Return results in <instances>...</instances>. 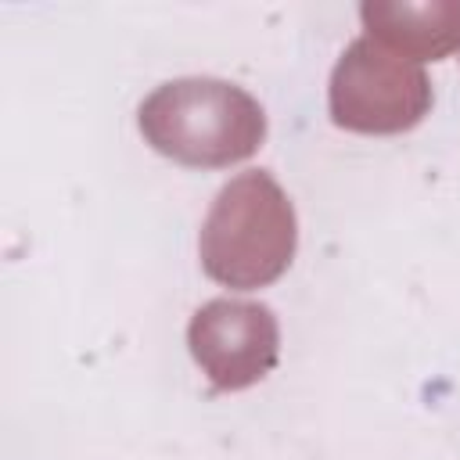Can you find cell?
<instances>
[{
	"label": "cell",
	"mask_w": 460,
	"mask_h": 460,
	"mask_svg": "<svg viewBox=\"0 0 460 460\" xmlns=\"http://www.w3.org/2000/svg\"><path fill=\"white\" fill-rule=\"evenodd\" d=\"M144 140L187 169H226L266 140L262 104L226 79L187 75L162 83L137 108Z\"/></svg>",
	"instance_id": "obj_1"
},
{
	"label": "cell",
	"mask_w": 460,
	"mask_h": 460,
	"mask_svg": "<svg viewBox=\"0 0 460 460\" xmlns=\"http://www.w3.org/2000/svg\"><path fill=\"white\" fill-rule=\"evenodd\" d=\"M298 248V219L284 187L266 169H248L219 187L201 234V270L237 291L280 280Z\"/></svg>",
	"instance_id": "obj_2"
},
{
	"label": "cell",
	"mask_w": 460,
	"mask_h": 460,
	"mask_svg": "<svg viewBox=\"0 0 460 460\" xmlns=\"http://www.w3.org/2000/svg\"><path fill=\"white\" fill-rule=\"evenodd\" d=\"M331 122L349 133L392 137L413 129L431 108V83L424 68L370 36L345 47L327 90Z\"/></svg>",
	"instance_id": "obj_3"
},
{
	"label": "cell",
	"mask_w": 460,
	"mask_h": 460,
	"mask_svg": "<svg viewBox=\"0 0 460 460\" xmlns=\"http://www.w3.org/2000/svg\"><path fill=\"white\" fill-rule=\"evenodd\" d=\"M187 345L216 392L259 385L280 359V323L252 298H212L187 323Z\"/></svg>",
	"instance_id": "obj_4"
},
{
	"label": "cell",
	"mask_w": 460,
	"mask_h": 460,
	"mask_svg": "<svg viewBox=\"0 0 460 460\" xmlns=\"http://www.w3.org/2000/svg\"><path fill=\"white\" fill-rule=\"evenodd\" d=\"M363 29L381 47L410 58V61H438L460 47V4L431 0V4H392L370 0L359 7Z\"/></svg>",
	"instance_id": "obj_5"
}]
</instances>
